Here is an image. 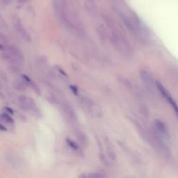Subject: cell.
Masks as SVG:
<instances>
[{
    "label": "cell",
    "mask_w": 178,
    "mask_h": 178,
    "mask_svg": "<svg viewBox=\"0 0 178 178\" xmlns=\"http://www.w3.org/2000/svg\"><path fill=\"white\" fill-rule=\"evenodd\" d=\"M157 89H158L159 91H160V93L162 94V95H163L165 98L167 100L168 102H169V104L172 106V108H173L174 112L175 113H176V115L178 117V106L176 102L175 101V100L172 98V97L171 96V94L169 93V91L165 89V88L163 86V85H162L161 83H159V82H157Z\"/></svg>",
    "instance_id": "6da1fadb"
},
{
    "label": "cell",
    "mask_w": 178,
    "mask_h": 178,
    "mask_svg": "<svg viewBox=\"0 0 178 178\" xmlns=\"http://www.w3.org/2000/svg\"><path fill=\"white\" fill-rule=\"evenodd\" d=\"M8 50H9V54L13 56L16 60L19 62L20 64H22L25 61V58L23 56V54L21 52L18 48L13 45H11L8 47Z\"/></svg>",
    "instance_id": "7a4b0ae2"
},
{
    "label": "cell",
    "mask_w": 178,
    "mask_h": 178,
    "mask_svg": "<svg viewBox=\"0 0 178 178\" xmlns=\"http://www.w3.org/2000/svg\"><path fill=\"white\" fill-rule=\"evenodd\" d=\"M28 104H29V111L32 112L33 114L36 116L37 118H40L42 116V114H41L40 110L39 109V108L38 107L37 104H36V102H34L32 98L31 97H29L28 98Z\"/></svg>",
    "instance_id": "3957f363"
},
{
    "label": "cell",
    "mask_w": 178,
    "mask_h": 178,
    "mask_svg": "<svg viewBox=\"0 0 178 178\" xmlns=\"http://www.w3.org/2000/svg\"><path fill=\"white\" fill-rule=\"evenodd\" d=\"M28 98L29 97L25 96V95H20L18 97V102L20 103V107L21 108L22 110L29 111V104H28Z\"/></svg>",
    "instance_id": "277c9868"
},
{
    "label": "cell",
    "mask_w": 178,
    "mask_h": 178,
    "mask_svg": "<svg viewBox=\"0 0 178 178\" xmlns=\"http://www.w3.org/2000/svg\"><path fill=\"white\" fill-rule=\"evenodd\" d=\"M15 29H16L17 32H18L20 35H21L22 38H24L25 40H27V41L31 40V38H30V36L29 35V33H28L24 29H23V27H22L21 25L17 22L16 24H15Z\"/></svg>",
    "instance_id": "5b68a950"
},
{
    "label": "cell",
    "mask_w": 178,
    "mask_h": 178,
    "mask_svg": "<svg viewBox=\"0 0 178 178\" xmlns=\"http://www.w3.org/2000/svg\"><path fill=\"white\" fill-rule=\"evenodd\" d=\"M1 58L3 59L4 61H7L11 64H16V65H19V62L15 59L13 56L11 54L4 52L1 55Z\"/></svg>",
    "instance_id": "8992f818"
},
{
    "label": "cell",
    "mask_w": 178,
    "mask_h": 178,
    "mask_svg": "<svg viewBox=\"0 0 178 178\" xmlns=\"http://www.w3.org/2000/svg\"><path fill=\"white\" fill-rule=\"evenodd\" d=\"M13 86L14 89L17 91H25L26 89V84L24 81H20V80H15L13 83Z\"/></svg>",
    "instance_id": "52a82bcc"
},
{
    "label": "cell",
    "mask_w": 178,
    "mask_h": 178,
    "mask_svg": "<svg viewBox=\"0 0 178 178\" xmlns=\"http://www.w3.org/2000/svg\"><path fill=\"white\" fill-rule=\"evenodd\" d=\"M0 119L8 124H14L13 119L7 113H2L0 115Z\"/></svg>",
    "instance_id": "ba28073f"
},
{
    "label": "cell",
    "mask_w": 178,
    "mask_h": 178,
    "mask_svg": "<svg viewBox=\"0 0 178 178\" xmlns=\"http://www.w3.org/2000/svg\"><path fill=\"white\" fill-rule=\"evenodd\" d=\"M9 70L13 74H19L20 73V68L16 64H11L9 66Z\"/></svg>",
    "instance_id": "9c48e42d"
},
{
    "label": "cell",
    "mask_w": 178,
    "mask_h": 178,
    "mask_svg": "<svg viewBox=\"0 0 178 178\" xmlns=\"http://www.w3.org/2000/svg\"><path fill=\"white\" fill-rule=\"evenodd\" d=\"M29 86L32 88V89L34 91V92L36 93L37 95H40L41 94V91H40V88L38 87V85L35 83L34 81H30V83H29Z\"/></svg>",
    "instance_id": "30bf717a"
},
{
    "label": "cell",
    "mask_w": 178,
    "mask_h": 178,
    "mask_svg": "<svg viewBox=\"0 0 178 178\" xmlns=\"http://www.w3.org/2000/svg\"><path fill=\"white\" fill-rule=\"evenodd\" d=\"M66 142H67V143L68 144V146L70 147V148H72L74 149V150H77V149H78V146H77V144L75 143H74V141L70 140L69 138H67L66 139Z\"/></svg>",
    "instance_id": "8fae6325"
},
{
    "label": "cell",
    "mask_w": 178,
    "mask_h": 178,
    "mask_svg": "<svg viewBox=\"0 0 178 178\" xmlns=\"http://www.w3.org/2000/svg\"><path fill=\"white\" fill-rule=\"evenodd\" d=\"M0 76H1V77L2 79H3L5 81H8V78H7V76H6V74H5L4 72H1L0 73Z\"/></svg>",
    "instance_id": "7c38bea8"
},
{
    "label": "cell",
    "mask_w": 178,
    "mask_h": 178,
    "mask_svg": "<svg viewBox=\"0 0 178 178\" xmlns=\"http://www.w3.org/2000/svg\"><path fill=\"white\" fill-rule=\"evenodd\" d=\"M4 109L6 110V112H9V113H11V114H13V109H11V108H9V107H5Z\"/></svg>",
    "instance_id": "4fadbf2b"
},
{
    "label": "cell",
    "mask_w": 178,
    "mask_h": 178,
    "mask_svg": "<svg viewBox=\"0 0 178 178\" xmlns=\"http://www.w3.org/2000/svg\"><path fill=\"white\" fill-rule=\"evenodd\" d=\"M6 128L4 127V125H2V124H0V131H6Z\"/></svg>",
    "instance_id": "5bb4252c"
},
{
    "label": "cell",
    "mask_w": 178,
    "mask_h": 178,
    "mask_svg": "<svg viewBox=\"0 0 178 178\" xmlns=\"http://www.w3.org/2000/svg\"><path fill=\"white\" fill-rule=\"evenodd\" d=\"M71 89H72V90H73V91H74V93L75 94H77V89L75 87H74V86H71Z\"/></svg>",
    "instance_id": "9a60e30c"
},
{
    "label": "cell",
    "mask_w": 178,
    "mask_h": 178,
    "mask_svg": "<svg viewBox=\"0 0 178 178\" xmlns=\"http://www.w3.org/2000/svg\"><path fill=\"white\" fill-rule=\"evenodd\" d=\"M4 95L2 93V92H0V99H4Z\"/></svg>",
    "instance_id": "2e32d148"
},
{
    "label": "cell",
    "mask_w": 178,
    "mask_h": 178,
    "mask_svg": "<svg viewBox=\"0 0 178 178\" xmlns=\"http://www.w3.org/2000/svg\"><path fill=\"white\" fill-rule=\"evenodd\" d=\"M4 50V46L2 45H1V44H0V50Z\"/></svg>",
    "instance_id": "e0dca14e"
},
{
    "label": "cell",
    "mask_w": 178,
    "mask_h": 178,
    "mask_svg": "<svg viewBox=\"0 0 178 178\" xmlns=\"http://www.w3.org/2000/svg\"><path fill=\"white\" fill-rule=\"evenodd\" d=\"M2 88H3V86H2V84L1 82H0V89H2Z\"/></svg>",
    "instance_id": "ac0fdd59"
},
{
    "label": "cell",
    "mask_w": 178,
    "mask_h": 178,
    "mask_svg": "<svg viewBox=\"0 0 178 178\" xmlns=\"http://www.w3.org/2000/svg\"><path fill=\"white\" fill-rule=\"evenodd\" d=\"M3 1H4V2H6V0H3Z\"/></svg>",
    "instance_id": "d6986e66"
}]
</instances>
